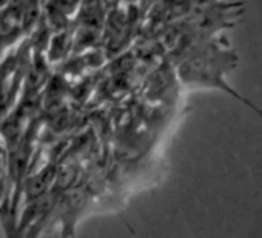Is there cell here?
Returning <instances> with one entry per match:
<instances>
[{"instance_id": "cell-1", "label": "cell", "mask_w": 262, "mask_h": 238, "mask_svg": "<svg viewBox=\"0 0 262 238\" xmlns=\"http://www.w3.org/2000/svg\"><path fill=\"white\" fill-rule=\"evenodd\" d=\"M31 59L33 50L30 42L25 41L0 62V121L16 107V101L24 90V81Z\"/></svg>"}, {"instance_id": "cell-2", "label": "cell", "mask_w": 262, "mask_h": 238, "mask_svg": "<svg viewBox=\"0 0 262 238\" xmlns=\"http://www.w3.org/2000/svg\"><path fill=\"white\" fill-rule=\"evenodd\" d=\"M74 45V37L70 31H59L53 33L51 39L48 42V47L45 50V59L48 64L51 62H59L62 61Z\"/></svg>"}, {"instance_id": "cell-3", "label": "cell", "mask_w": 262, "mask_h": 238, "mask_svg": "<svg viewBox=\"0 0 262 238\" xmlns=\"http://www.w3.org/2000/svg\"><path fill=\"white\" fill-rule=\"evenodd\" d=\"M10 5V0H0V10H4Z\"/></svg>"}, {"instance_id": "cell-4", "label": "cell", "mask_w": 262, "mask_h": 238, "mask_svg": "<svg viewBox=\"0 0 262 238\" xmlns=\"http://www.w3.org/2000/svg\"><path fill=\"white\" fill-rule=\"evenodd\" d=\"M0 147H4V146H2V140H0Z\"/></svg>"}]
</instances>
